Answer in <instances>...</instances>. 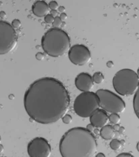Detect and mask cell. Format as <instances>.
Wrapping results in <instances>:
<instances>
[{
  "label": "cell",
  "mask_w": 139,
  "mask_h": 157,
  "mask_svg": "<svg viewBox=\"0 0 139 157\" xmlns=\"http://www.w3.org/2000/svg\"><path fill=\"white\" fill-rule=\"evenodd\" d=\"M70 104L68 90L57 78L45 77L34 81L24 94L25 110L31 119L43 124L63 117Z\"/></svg>",
  "instance_id": "1"
},
{
  "label": "cell",
  "mask_w": 139,
  "mask_h": 157,
  "mask_svg": "<svg viewBox=\"0 0 139 157\" xmlns=\"http://www.w3.org/2000/svg\"><path fill=\"white\" fill-rule=\"evenodd\" d=\"M97 150L95 136L83 127L70 129L64 134L59 143L62 157H94Z\"/></svg>",
  "instance_id": "2"
},
{
  "label": "cell",
  "mask_w": 139,
  "mask_h": 157,
  "mask_svg": "<svg viewBox=\"0 0 139 157\" xmlns=\"http://www.w3.org/2000/svg\"><path fill=\"white\" fill-rule=\"evenodd\" d=\"M42 49L49 56L58 57L69 51L71 40L68 34L59 28L49 29L42 37Z\"/></svg>",
  "instance_id": "3"
},
{
  "label": "cell",
  "mask_w": 139,
  "mask_h": 157,
  "mask_svg": "<svg viewBox=\"0 0 139 157\" xmlns=\"http://www.w3.org/2000/svg\"><path fill=\"white\" fill-rule=\"evenodd\" d=\"M112 85L116 92L121 96H131L139 88V76L132 69H123L115 74Z\"/></svg>",
  "instance_id": "4"
},
{
  "label": "cell",
  "mask_w": 139,
  "mask_h": 157,
  "mask_svg": "<svg viewBox=\"0 0 139 157\" xmlns=\"http://www.w3.org/2000/svg\"><path fill=\"white\" fill-rule=\"evenodd\" d=\"M100 107V101L97 94L91 91L81 93L73 103L75 112L83 118L90 117Z\"/></svg>",
  "instance_id": "5"
},
{
  "label": "cell",
  "mask_w": 139,
  "mask_h": 157,
  "mask_svg": "<svg viewBox=\"0 0 139 157\" xmlns=\"http://www.w3.org/2000/svg\"><path fill=\"white\" fill-rule=\"evenodd\" d=\"M100 101V106L106 112L119 113L126 109V104L122 98L112 91L101 89L96 92Z\"/></svg>",
  "instance_id": "6"
},
{
  "label": "cell",
  "mask_w": 139,
  "mask_h": 157,
  "mask_svg": "<svg viewBox=\"0 0 139 157\" xmlns=\"http://www.w3.org/2000/svg\"><path fill=\"white\" fill-rule=\"evenodd\" d=\"M18 36L9 22L0 20V55L12 52L17 43Z\"/></svg>",
  "instance_id": "7"
},
{
  "label": "cell",
  "mask_w": 139,
  "mask_h": 157,
  "mask_svg": "<svg viewBox=\"0 0 139 157\" xmlns=\"http://www.w3.org/2000/svg\"><path fill=\"white\" fill-rule=\"evenodd\" d=\"M27 152L30 157H49L51 153V147L46 139L35 137L29 142Z\"/></svg>",
  "instance_id": "8"
},
{
  "label": "cell",
  "mask_w": 139,
  "mask_h": 157,
  "mask_svg": "<svg viewBox=\"0 0 139 157\" xmlns=\"http://www.w3.org/2000/svg\"><path fill=\"white\" fill-rule=\"evenodd\" d=\"M68 58L72 63L77 66H83L90 61L91 52L88 47L82 44H76L70 48Z\"/></svg>",
  "instance_id": "9"
},
{
  "label": "cell",
  "mask_w": 139,
  "mask_h": 157,
  "mask_svg": "<svg viewBox=\"0 0 139 157\" xmlns=\"http://www.w3.org/2000/svg\"><path fill=\"white\" fill-rule=\"evenodd\" d=\"M93 77L87 73H81L75 79V85L79 91L83 92H90L93 87Z\"/></svg>",
  "instance_id": "10"
},
{
  "label": "cell",
  "mask_w": 139,
  "mask_h": 157,
  "mask_svg": "<svg viewBox=\"0 0 139 157\" xmlns=\"http://www.w3.org/2000/svg\"><path fill=\"white\" fill-rule=\"evenodd\" d=\"M90 121L96 128H102L109 121L107 113L103 109H98L90 117Z\"/></svg>",
  "instance_id": "11"
},
{
  "label": "cell",
  "mask_w": 139,
  "mask_h": 157,
  "mask_svg": "<svg viewBox=\"0 0 139 157\" xmlns=\"http://www.w3.org/2000/svg\"><path fill=\"white\" fill-rule=\"evenodd\" d=\"M32 12L36 17H44L49 12V5L44 1H38L32 6Z\"/></svg>",
  "instance_id": "12"
},
{
  "label": "cell",
  "mask_w": 139,
  "mask_h": 157,
  "mask_svg": "<svg viewBox=\"0 0 139 157\" xmlns=\"http://www.w3.org/2000/svg\"><path fill=\"white\" fill-rule=\"evenodd\" d=\"M100 135L104 140H112L115 136V129L112 125H106L101 128Z\"/></svg>",
  "instance_id": "13"
},
{
  "label": "cell",
  "mask_w": 139,
  "mask_h": 157,
  "mask_svg": "<svg viewBox=\"0 0 139 157\" xmlns=\"http://www.w3.org/2000/svg\"><path fill=\"white\" fill-rule=\"evenodd\" d=\"M133 108L136 115L139 119V87L135 93L133 99Z\"/></svg>",
  "instance_id": "14"
},
{
  "label": "cell",
  "mask_w": 139,
  "mask_h": 157,
  "mask_svg": "<svg viewBox=\"0 0 139 157\" xmlns=\"http://www.w3.org/2000/svg\"><path fill=\"white\" fill-rule=\"evenodd\" d=\"M93 81L97 84L102 83L104 80V76L101 72L98 71L93 75Z\"/></svg>",
  "instance_id": "15"
},
{
  "label": "cell",
  "mask_w": 139,
  "mask_h": 157,
  "mask_svg": "<svg viewBox=\"0 0 139 157\" xmlns=\"http://www.w3.org/2000/svg\"><path fill=\"white\" fill-rule=\"evenodd\" d=\"M120 116L118 113H111L109 116V121L112 124H117L120 122Z\"/></svg>",
  "instance_id": "16"
},
{
  "label": "cell",
  "mask_w": 139,
  "mask_h": 157,
  "mask_svg": "<svg viewBox=\"0 0 139 157\" xmlns=\"http://www.w3.org/2000/svg\"><path fill=\"white\" fill-rule=\"evenodd\" d=\"M122 146V144L120 140L112 139L110 142V147L112 150L116 151L119 150Z\"/></svg>",
  "instance_id": "17"
},
{
  "label": "cell",
  "mask_w": 139,
  "mask_h": 157,
  "mask_svg": "<svg viewBox=\"0 0 139 157\" xmlns=\"http://www.w3.org/2000/svg\"><path fill=\"white\" fill-rule=\"evenodd\" d=\"M62 20L60 17H54V20L53 22V26L54 28H59L60 26H61L62 25Z\"/></svg>",
  "instance_id": "18"
},
{
  "label": "cell",
  "mask_w": 139,
  "mask_h": 157,
  "mask_svg": "<svg viewBox=\"0 0 139 157\" xmlns=\"http://www.w3.org/2000/svg\"><path fill=\"white\" fill-rule=\"evenodd\" d=\"M62 120L64 123L65 124H70L72 121V117L70 115L68 114H66L62 118Z\"/></svg>",
  "instance_id": "19"
},
{
  "label": "cell",
  "mask_w": 139,
  "mask_h": 157,
  "mask_svg": "<svg viewBox=\"0 0 139 157\" xmlns=\"http://www.w3.org/2000/svg\"><path fill=\"white\" fill-rule=\"evenodd\" d=\"M44 20L47 24H53L54 17L51 14H47L44 17Z\"/></svg>",
  "instance_id": "20"
},
{
  "label": "cell",
  "mask_w": 139,
  "mask_h": 157,
  "mask_svg": "<svg viewBox=\"0 0 139 157\" xmlns=\"http://www.w3.org/2000/svg\"><path fill=\"white\" fill-rule=\"evenodd\" d=\"M49 9H51V10H56L58 8V3L54 1H52L49 3Z\"/></svg>",
  "instance_id": "21"
},
{
  "label": "cell",
  "mask_w": 139,
  "mask_h": 157,
  "mask_svg": "<svg viewBox=\"0 0 139 157\" xmlns=\"http://www.w3.org/2000/svg\"><path fill=\"white\" fill-rule=\"evenodd\" d=\"M21 21H20L19 20L14 19L13 20L12 22V25L14 29H18L21 26Z\"/></svg>",
  "instance_id": "22"
},
{
  "label": "cell",
  "mask_w": 139,
  "mask_h": 157,
  "mask_svg": "<svg viewBox=\"0 0 139 157\" xmlns=\"http://www.w3.org/2000/svg\"><path fill=\"white\" fill-rule=\"evenodd\" d=\"M36 59L38 60V61H42L44 58V54L42 53V52H38L36 54Z\"/></svg>",
  "instance_id": "23"
},
{
  "label": "cell",
  "mask_w": 139,
  "mask_h": 157,
  "mask_svg": "<svg viewBox=\"0 0 139 157\" xmlns=\"http://www.w3.org/2000/svg\"><path fill=\"white\" fill-rule=\"evenodd\" d=\"M116 157H134L131 154L128 153H122L118 155Z\"/></svg>",
  "instance_id": "24"
},
{
  "label": "cell",
  "mask_w": 139,
  "mask_h": 157,
  "mask_svg": "<svg viewBox=\"0 0 139 157\" xmlns=\"http://www.w3.org/2000/svg\"><path fill=\"white\" fill-rule=\"evenodd\" d=\"M95 127L91 123L89 124H88V125L86 126V129H87L89 131H90V132H92L95 130Z\"/></svg>",
  "instance_id": "25"
},
{
  "label": "cell",
  "mask_w": 139,
  "mask_h": 157,
  "mask_svg": "<svg viewBox=\"0 0 139 157\" xmlns=\"http://www.w3.org/2000/svg\"><path fill=\"white\" fill-rule=\"evenodd\" d=\"M59 17L61 19V20H65L66 19L68 16H67V14H66V13H61V14H60Z\"/></svg>",
  "instance_id": "26"
},
{
  "label": "cell",
  "mask_w": 139,
  "mask_h": 157,
  "mask_svg": "<svg viewBox=\"0 0 139 157\" xmlns=\"http://www.w3.org/2000/svg\"><path fill=\"white\" fill-rule=\"evenodd\" d=\"M6 17V13L4 11L0 12V17L2 19H5Z\"/></svg>",
  "instance_id": "27"
},
{
  "label": "cell",
  "mask_w": 139,
  "mask_h": 157,
  "mask_svg": "<svg viewBox=\"0 0 139 157\" xmlns=\"http://www.w3.org/2000/svg\"><path fill=\"white\" fill-rule=\"evenodd\" d=\"M51 14L53 16V17H56L57 15L58 14V12L57 11V10H51Z\"/></svg>",
  "instance_id": "28"
},
{
  "label": "cell",
  "mask_w": 139,
  "mask_h": 157,
  "mask_svg": "<svg viewBox=\"0 0 139 157\" xmlns=\"http://www.w3.org/2000/svg\"><path fill=\"white\" fill-rule=\"evenodd\" d=\"M58 10L59 12L63 13H64V11L65 10V8L63 6H60L59 7H58Z\"/></svg>",
  "instance_id": "29"
},
{
  "label": "cell",
  "mask_w": 139,
  "mask_h": 157,
  "mask_svg": "<svg viewBox=\"0 0 139 157\" xmlns=\"http://www.w3.org/2000/svg\"><path fill=\"white\" fill-rule=\"evenodd\" d=\"M95 157H105V155L103 153H98L96 155Z\"/></svg>",
  "instance_id": "30"
},
{
  "label": "cell",
  "mask_w": 139,
  "mask_h": 157,
  "mask_svg": "<svg viewBox=\"0 0 139 157\" xmlns=\"http://www.w3.org/2000/svg\"><path fill=\"white\" fill-rule=\"evenodd\" d=\"M107 66L109 68L112 67V66H114V64L112 63V61H109L107 63Z\"/></svg>",
  "instance_id": "31"
},
{
  "label": "cell",
  "mask_w": 139,
  "mask_h": 157,
  "mask_svg": "<svg viewBox=\"0 0 139 157\" xmlns=\"http://www.w3.org/2000/svg\"><path fill=\"white\" fill-rule=\"evenodd\" d=\"M3 150H4V147L3 146V145L0 144V153H2Z\"/></svg>",
  "instance_id": "32"
},
{
  "label": "cell",
  "mask_w": 139,
  "mask_h": 157,
  "mask_svg": "<svg viewBox=\"0 0 139 157\" xmlns=\"http://www.w3.org/2000/svg\"><path fill=\"white\" fill-rule=\"evenodd\" d=\"M137 151L139 152V141L137 142Z\"/></svg>",
  "instance_id": "33"
},
{
  "label": "cell",
  "mask_w": 139,
  "mask_h": 157,
  "mask_svg": "<svg viewBox=\"0 0 139 157\" xmlns=\"http://www.w3.org/2000/svg\"><path fill=\"white\" fill-rule=\"evenodd\" d=\"M137 75H138V76H139V68H138V69H137Z\"/></svg>",
  "instance_id": "34"
},
{
  "label": "cell",
  "mask_w": 139,
  "mask_h": 157,
  "mask_svg": "<svg viewBox=\"0 0 139 157\" xmlns=\"http://www.w3.org/2000/svg\"><path fill=\"white\" fill-rule=\"evenodd\" d=\"M1 137L0 136V143H1Z\"/></svg>",
  "instance_id": "35"
},
{
  "label": "cell",
  "mask_w": 139,
  "mask_h": 157,
  "mask_svg": "<svg viewBox=\"0 0 139 157\" xmlns=\"http://www.w3.org/2000/svg\"></svg>",
  "instance_id": "36"
}]
</instances>
